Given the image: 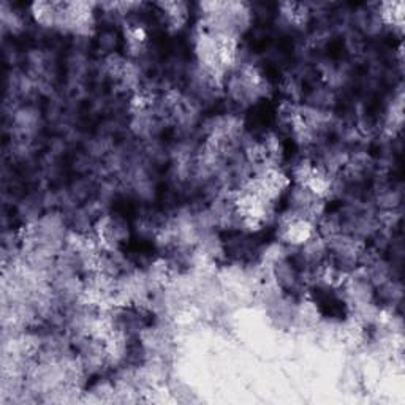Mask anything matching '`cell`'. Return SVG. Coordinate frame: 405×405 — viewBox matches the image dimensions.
<instances>
[{
	"instance_id": "2",
	"label": "cell",
	"mask_w": 405,
	"mask_h": 405,
	"mask_svg": "<svg viewBox=\"0 0 405 405\" xmlns=\"http://www.w3.org/2000/svg\"><path fill=\"white\" fill-rule=\"evenodd\" d=\"M296 249L301 263H303V266L308 267V270H319V267L326 265V261L330 260V247H328V243L317 233Z\"/></svg>"
},
{
	"instance_id": "4",
	"label": "cell",
	"mask_w": 405,
	"mask_h": 405,
	"mask_svg": "<svg viewBox=\"0 0 405 405\" xmlns=\"http://www.w3.org/2000/svg\"><path fill=\"white\" fill-rule=\"evenodd\" d=\"M402 201V191L394 187H382L375 195V202L380 207L382 212H391L396 211L401 206Z\"/></svg>"
},
{
	"instance_id": "5",
	"label": "cell",
	"mask_w": 405,
	"mask_h": 405,
	"mask_svg": "<svg viewBox=\"0 0 405 405\" xmlns=\"http://www.w3.org/2000/svg\"><path fill=\"white\" fill-rule=\"evenodd\" d=\"M100 46L109 48V49L116 48V34H114V32H109V30H106L105 34H102L100 35Z\"/></svg>"
},
{
	"instance_id": "3",
	"label": "cell",
	"mask_w": 405,
	"mask_h": 405,
	"mask_svg": "<svg viewBox=\"0 0 405 405\" xmlns=\"http://www.w3.org/2000/svg\"><path fill=\"white\" fill-rule=\"evenodd\" d=\"M60 5L57 2H37L32 5V15L37 23L45 27H56L60 15Z\"/></svg>"
},
{
	"instance_id": "1",
	"label": "cell",
	"mask_w": 405,
	"mask_h": 405,
	"mask_svg": "<svg viewBox=\"0 0 405 405\" xmlns=\"http://www.w3.org/2000/svg\"><path fill=\"white\" fill-rule=\"evenodd\" d=\"M94 234L103 250H119L129 239V225L119 216H100L95 222Z\"/></svg>"
}]
</instances>
